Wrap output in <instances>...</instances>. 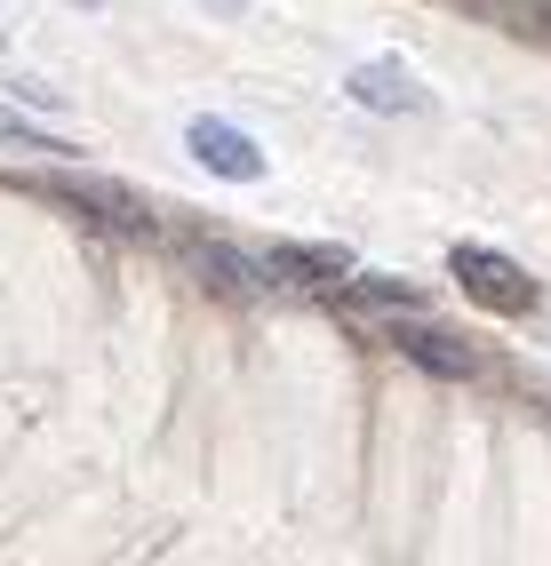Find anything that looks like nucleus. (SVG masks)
<instances>
[{"instance_id":"obj_1","label":"nucleus","mask_w":551,"mask_h":566,"mask_svg":"<svg viewBox=\"0 0 551 566\" xmlns=\"http://www.w3.org/2000/svg\"><path fill=\"white\" fill-rule=\"evenodd\" d=\"M448 272H456V287L471 295V304H488V312H536V280L511 263L503 248H456L448 255Z\"/></svg>"},{"instance_id":"obj_2","label":"nucleus","mask_w":551,"mask_h":566,"mask_svg":"<svg viewBox=\"0 0 551 566\" xmlns=\"http://www.w3.org/2000/svg\"><path fill=\"white\" fill-rule=\"evenodd\" d=\"M184 144H193V160H200L208 176H225V184H264V144H256L240 120L200 112V120L184 128Z\"/></svg>"},{"instance_id":"obj_3","label":"nucleus","mask_w":551,"mask_h":566,"mask_svg":"<svg viewBox=\"0 0 551 566\" xmlns=\"http://www.w3.org/2000/svg\"><path fill=\"white\" fill-rule=\"evenodd\" d=\"M344 96L367 104V112H424V104H432L424 81H416L399 56H367V64H352V72H344Z\"/></svg>"},{"instance_id":"obj_4","label":"nucleus","mask_w":551,"mask_h":566,"mask_svg":"<svg viewBox=\"0 0 551 566\" xmlns=\"http://www.w3.org/2000/svg\"><path fill=\"white\" fill-rule=\"evenodd\" d=\"M392 344L408 352L416 367L448 375V384H471V375H480V352H471V344H456V335L439 327V319H399V327H392Z\"/></svg>"},{"instance_id":"obj_5","label":"nucleus","mask_w":551,"mask_h":566,"mask_svg":"<svg viewBox=\"0 0 551 566\" xmlns=\"http://www.w3.org/2000/svg\"><path fill=\"white\" fill-rule=\"evenodd\" d=\"M280 272L304 280V287H344L352 280V255L344 248H280Z\"/></svg>"},{"instance_id":"obj_6","label":"nucleus","mask_w":551,"mask_h":566,"mask_svg":"<svg viewBox=\"0 0 551 566\" xmlns=\"http://www.w3.org/2000/svg\"><path fill=\"white\" fill-rule=\"evenodd\" d=\"M72 208H89L104 223H121V232H144V208L121 192V184H72Z\"/></svg>"},{"instance_id":"obj_7","label":"nucleus","mask_w":551,"mask_h":566,"mask_svg":"<svg viewBox=\"0 0 551 566\" xmlns=\"http://www.w3.org/2000/svg\"><path fill=\"white\" fill-rule=\"evenodd\" d=\"M0 153H72V144L49 136V128H32V120H17V112H0Z\"/></svg>"},{"instance_id":"obj_8","label":"nucleus","mask_w":551,"mask_h":566,"mask_svg":"<svg viewBox=\"0 0 551 566\" xmlns=\"http://www.w3.org/2000/svg\"><path fill=\"white\" fill-rule=\"evenodd\" d=\"M9 88H17L24 104H49V112H64V96H56L49 81H32V72H17V81H9Z\"/></svg>"},{"instance_id":"obj_9","label":"nucleus","mask_w":551,"mask_h":566,"mask_svg":"<svg viewBox=\"0 0 551 566\" xmlns=\"http://www.w3.org/2000/svg\"><path fill=\"white\" fill-rule=\"evenodd\" d=\"M72 9H104V0H72Z\"/></svg>"},{"instance_id":"obj_10","label":"nucleus","mask_w":551,"mask_h":566,"mask_svg":"<svg viewBox=\"0 0 551 566\" xmlns=\"http://www.w3.org/2000/svg\"><path fill=\"white\" fill-rule=\"evenodd\" d=\"M0 49H9V32H0Z\"/></svg>"}]
</instances>
